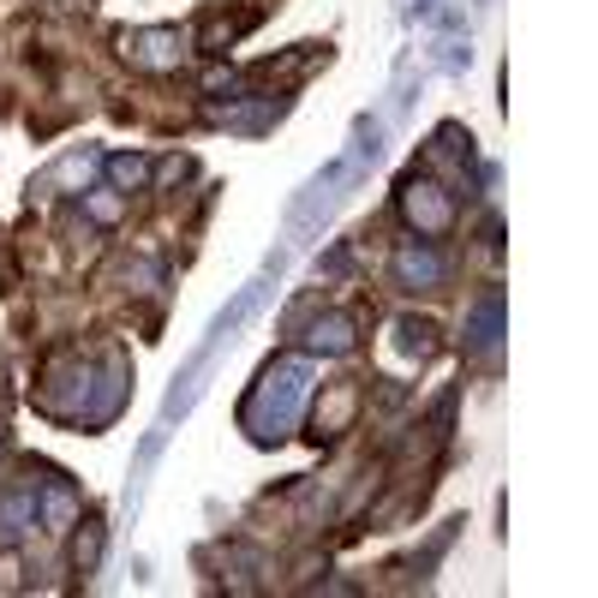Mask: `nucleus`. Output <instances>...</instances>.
<instances>
[{
    "instance_id": "obj_3",
    "label": "nucleus",
    "mask_w": 598,
    "mask_h": 598,
    "mask_svg": "<svg viewBox=\"0 0 598 598\" xmlns=\"http://www.w3.org/2000/svg\"><path fill=\"white\" fill-rule=\"evenodd\" d=\"M401 210H407V222H413L419 234H443V227H449V203L437 198V186L407 180L401 186Z\"/></svg>"
},
{
    "instance_id": "obj_7",
    "label": "nucleus",
    "mask_w": 598,
    "mask_h": 598,
    "mask_svg": "<svg viewBox=\"0 0 598 598\" xmlns=\"http://www.w3.org/2000/svg\"><path fill=\"white\" fill-rule=\"evenodd\" d=\"M72 515H79V497H72V485H48V491H43V520H48V532H67Z\"/></svg>"
},
{
    "instance_id": "obj_9",
    "label": "nucleus",
    "mask_w": 598,
    "mask_h": 598,
    "mask_svg": "<svg viewBox=\"0 0 598 598\" xmlns=\"http://www.w3.org/2000/svg\"><path fill=\"white\" fill-rule=\"evenodd\" d=\"M96 551H102V532L91 527V532L79 539V568H96Z\"/></svg>"
},
{
    "instance_id": "obj_5",
    "label": "nucleus",
    "mask_w": 598,
    "mask_h": 598,
    "mask_svg": "<svg viewBox=\"0 0 598 598\" xmlns=\"http://www.w3.org/2000/svg\"><path fill=\"white\" fill-rule=\"evenodd\" d=\"M348 348H353V324L341 312H329L312 324V353H348Z\"/></svg>"
},
{
    "instance_id": "obj_6",
    "label": "nucleus",
    "mask_w": 598,
    "mask_h": 598,
    "mask_svg": "<svg viewBox=\"0 0 598 598\" xmlns=\"http://www.w3.org/2000/svg\"><path fill=\"white\" fill-rule=\"evenodd\" d=\"M353 407H360V389H353V384H336V389H329V401L317 407V437H329V431H336L341 419L353 413Z\"/></svg>"
},
{
    "instance_id": "obj_10",
    "label": "nucleus",
    "mask_w": 598,
    "mask_h": 598,
    "mask_svg": "<svg viewBox=\"0 0 598 598\" xmlns=\"http://www.w3.org/2000/svg\"><path fill=\"white\" fill-rule=\"evenodd\" d=\"M91 210H96V222H114V215H120V203H114V198H91Z\"/></svg>"
},
{
    "instance_id": "obj_4",
    "label": "nucleus",
    "mask_w": 598,
    "mask_h": 598,
    "mask_svg": "<svg viewBox=\"0 0 598 598\" xmlns=\"http://www.w3.org/2000/svg\"><path fill=\"white\" fill-rule=\"evenodd\" d=\"M396 275H401L407 288H431V282H443V258H437V251L407 246L401 258H396Z\"/></svg>"
},
{
    "instance_id": "obj_2",
    "label": "nucleus",
    "mask_w": 598,
    "mask_h": 598,
    "mask_svg": "<svg viewBox=\"0 0 598 598\" xmlns=\"http://www.w3.org/2000/svg\"><path fill=\"white\" fill-rule=\"evenodd\" d=\"M126 55L138 60V67H180V55H186V36L180 31H138V36H126Z\"/></svg>"
},
{
    "instance_id": "obj_8",
    "label": "nucleus",
    "mask_w": 598,
    "mask_h": 598,
    "mask_svg": "<svg viewBox=\"0 0 598 598\" xmlns=\"http://www.w3.org/2000/svg\"><path fill=\"white\" fill-rule=\"evenodd\" d=\"M114 180L138 186V180H144V156H114Z\"/></svg>"
},
{
    "instance_id": "obj_1",
    "label": "nucleus",
    "mask_w": 598,
    "mask_h": 598,
    "mask_svg": "<svg viewBox=\"0 0 598 598\" xmlns=\"http://www.w3.org/2000/svg\"><path fill=\"white\" fill-rule=\"evenodd\" d=\"M300 401H305V360L270 365V372H263V384H258V396L246 401V431H251L258 443L288 437V425H294Z\"/></svg>"
}]
</instances>
